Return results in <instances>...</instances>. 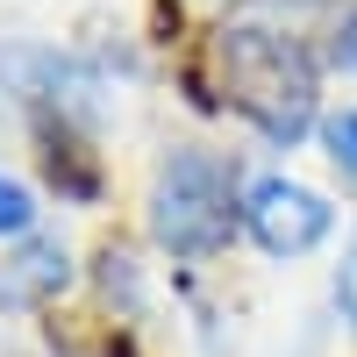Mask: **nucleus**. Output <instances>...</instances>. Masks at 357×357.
<instances>
[{
  "mask_svg": "<svg viewBox=\"0 0 357 357\" xmlns=\"http://www.w3.org/2000/svg\"><path fill=\"white\" fill-rule=\"evenodd\" d=\"M215 79H222V100L250 114L272 143H301L314 129V65L279 29L229 22L215 36Z\"/></svg>",
  "mask_w": 357,
  "mask_h": 357,
  "instance_id": "obj_1",
  "label": "nucleus"
},
{
  "mask_svg": "<svg viewBox=\"0 0 357 357\" xmlns=\"http://www.w3.org/2000/svg\"><path fill=\"white\" fill-rule=\"evenodd\" d=\"M151 229L172 257H207L229 243L236 229V200H229V172L200 151H178L158 186H151Z\"/></svg>",
  "mask_w": 357,
  "mask_h": 357,
  "instance_id": "obj_2",
  "label": "nucleus"
},
{
  "mask_svg": "<svg viewBox=\"0 0 357 357\" xmlns=\"http://www.w3.org/2000/svg\"><path fill=\"white\" fill-rule=\"evenodd\" d=\"M329 200H321L314 186H301V178H257V186L243 193V229L257 236L272 257H307L321 236H329Z\"/></svg>",
  "mask_w": 357,
  "mask_h": 357,
  "instance_id": "obj_3",
  "label": "nucleus"
},
{
  "mask_svg": "<svg viewBox=\"0 0 357 357\" xmlns=\"http://www.w3.org/2000/svg\"><path fill=\"white\" fill-rule=\"evenodd\" d=\"M65 286V250L57 243H36V250H22L8 272H0V301H43V293Z\"/></svg>",
  "mask_w": 357,
  "mask_h": 357,
  "instance_id": "obj_4",
  "label": "nucleus"
},
{
  "mask_svg": "<svg viewBox=\"0 0 357 357\" xmlns=\"http://www.w3.org/2000/svg\"><path fill=\"white\" fill-rule=\"evenodd\" d=\"M29 222H36V200L15 178H0V236H29Z\"/></svg>",
  "mask_w": 357,
  "mask_h": 357,
  "instance_id": "obj_5",
  "label": "nucleus"
},
{
  "mask_svg": "<svg viewBox=\"0 0 357 357\" xmlns=\"http://www.w3.org/2000/svg\"><path fill=\"white\" fill-rule=\"evenodd\" d=\"M321 136H329V158H336V165L357 178V107H343V114H336V122L321 129Z\"/></svg>",
  "mask_w": 357,
  "mask_h": 357,
  "instance_id": "obj_6",
  "label": "nucleus"
},
{
  "mask_svg": "<svg viewBox=\"0 0 357 357\" xmlns=\"http://www.w3.org/2000/svg\"><path fill=\"white\" fill-rule=\"evenodd\" d=\"M336 307H343V321L357 329V243L343 250V272H336Z\"/></svg>",
  "mask_w": 357,
  "mask_h": 357,
  "instance_id": "obj_7",
  "label": "nucleus"
},
{
  "mask_svg": "<svg viewBox=\"0 0 357 357\" xmlns=\"http://www.w3.org/2000/svg\"><path fill=\"white\" fill-rule=\"evenodd\" d=\"M329 57H336L343 72H357V8H350V15L336 22V43H329Z\"/></svg>",
  "mask_w": 357,
  "mask_h": 357,
  "instance_id": "obj_8",
  "label": "nucleus"
}]
</instances>
